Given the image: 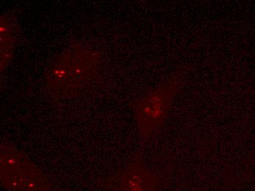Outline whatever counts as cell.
<instances>
[{
    "mask_svg": "<svg viewBox=\"0 0 255 191\" xmlns=\"http://www.w3.org/2000/svg\"><path fill=\"white\" fill-rule=\"evenodd\" d=\"M102 60L100 52L93 48L80 43L68 45L45 71L47 92L56 99L78 95L96 77Z\"/></svg>",
    "mask_w": 255,
    "mask_h": 191,
    "instance_id": "obj_1",
    "label": "cell"
},
{
    "mask_svg": "<svg viewBox=\"0 0 255 191\" xmlns=\"http://www.w3.org/2000/svg\"><path fill=\"white\" fill-rule=\"evenodd\" d=\"M0 183L9 191H51L43 172L9 141L0 146Z\"/></svg>",
    "mask_w": 255,
    "mask_h": 191,
    "instance_id": "obj_2",
    "label": "cell"
},
{
    "mask_svg": "<svg viewBox=\"0 0 255 191\" xmlns=\"http://www.w3.org/2000/svg\"><path fill=\"white\" fill-rule=\"evenodd\" d=\"M180 84V77L173 76L135 104L134 119L141 139H148L165 123Z\"/></svg>",
    "mask_w": 255,
    "mask_h": 191,
    "instance_id": "obj_3",
    "label": "cell"
},
{
    "mask_svg": "<svg viewBox=\"0 0 255 191\" xmlns=\"http://www.w3.org/2000/svg\"><path fill=\"white\" fill-rule=\"evenodd\" d=\"M158 186L157 177L139 158L129 162L118 178L119 191H157Z\"/></svg>",
    "mask_w": 255,
    "mask_h": 191,
    "instance_id": "obj_4",
    "label": "cell"
},
{
    "mask_svg": "<svg viewBox=\"0 0 255 191\" xmlns=\"http://www.w3.org/2000/svg\"><path fill=\"white\" fill-rule=\"evenodd\" d=\"M19 29L15 11H7L0 18V40H1V72L7 68L13 59L14 50L18 43Z\"/></svg>",
    "mask_w": 255,
    "mask_h": 191,
    "instance_id": "obj_5",
    "label": "cell"
}]
</instances>
